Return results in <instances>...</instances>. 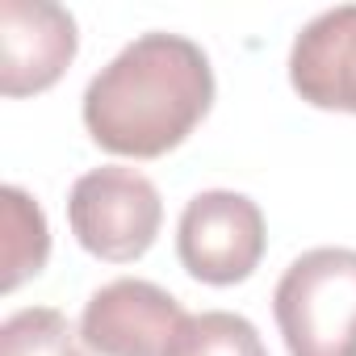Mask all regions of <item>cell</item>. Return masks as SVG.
<instances>
[{
    "mask_svg": "<svg viewBox=\"0 0 356 356\" xmlns=\"http://www.w3.org/2000/svg\"><path fill=\"white\" fill-rule=\"evenodd\" d=\"M168 356H268L256 323L231 310H202L189 314L176 331Z\"/></svg>",
    "mask_w": 356,
    "mask_h": 356,
    "instance_id": "obj_10",
    "label": "cell"
},
{
    "mask_svg": "<svg viewBox=\"0 0 356 356\" xmlns=\"http://www.w3.org/2000/svg\"><path fill=\"white\" fill-rule=\"evenodd\" d=\"M80 51L76 17L51 0H0V92L34 97L63 80Z\"/></svg>",
    "mask_w": 356,
    "mask_h": 356,
    "instance_id": "obj_6",
    "label": "cell"
},
{
    "mask_svg": "<svg viewBox=\"0 0 356 356\" xmlns=\"http://www.w3.org/2000/svg\"><path fill=\"white\" fill-rule=\"evenodd\" d=\"M268 248L264 214L248 193L206 189L176 222V256L185 273L202 285H239L248 281Z\"/></svg>",
    "mask_w": 356,
    "mask_h": 356,
    "instance_id": "obj_4",
    "label": "cell"
},
{
    "mask_svg": "<svg viewBox=\"0 0 356 356\" xmlns=\"http://www.w3.org/2000/svg\"><path fill=\"white\" fill-rule=\"evenodd\" d=\"M214 105V67L185 38L151 30L122 47L84 88V130L109 155L159 159L181 147Z\"/></svg>",
    "mask_w": 356,
    "mask_h": 356,
    "instance_id": "obj_1",
    "label": "cell"
},
{
    "mask_svg": "<svg viewBox=\"0 0 356 356\" xmlns=\"http://www.w3.org/2000/svg\"><path fill=\"white\" fill-rule=\"evenodd\" d=\"M0 214H5V281L0 285H5V293H13L22 281L38 277L47 268L51 227H47L42 206L17 185L0 189Z\"/></svg>",
    "mask_w": 356,
    "mask_h": 356,
    "instance_id": "obj_8",
    "label": "cell"
},
{
    "mask_svg": "<svg viewBox=\"0 0 356 356\" xmlns=\"http://www.w3.org/2000/svg\"><path fill=\"white\" fill-rule=\"evenodd\" d=\"M273 318L289 356H356V252H302L273 289Z\"/></svg>",
    "mask_w": 356,
    "mask_h": 356,
    "instance_id": "obj_2",
    "label": "cell"
},
{
    "mask_svg": "<svg viewBox=\"0 0 356 356\" xmlns=\"http://www.w3.org/2000/svg\"><path fill=\"white\" fill-rule=\"evenodd\" d=\"M67 222L76 243L109 264H130L151 252L163 227L159 189L143 172L105 163L84 172L67 193Z\"/></svg>",
    "mask_w": 356,
    "mask_h": 356,
    "instance_id": "obj_3",
    "label": "cell"
},
{
    "mask_svg": "<svg viewBox=\"0 0 356 356\" xmlns=\"http://www.w3.org/2000/svg\"><path fill=\"white\" fill-rule=\"evenodd\" d=\"M0 356H88V348L63 310L26 306L0 323Z\"/></svg>",
    "mask_w": 356,
    "mask_h": 356,
    "instance_id": "obj_9",
    "label": "cell"
},
{
    "mask_svg": "<svg viewBox=\"0 0 356 356\" xmlns=\"http://www.w3.org/2000/svg\"><path fill=\"white\" fill-rule=\"evenodd\" d=\"M289 84L314 109L356 113V5L318 13L289 51Z\"/></svg>",
    "mask_w": 356,
    "mask_h": 356,
    "instance_id": "obj_7",
    "label": "cell"
},
{
    "mask_svg": "<svg viewBox=\"0 0 356 356\" xmlns=\"http://www.w3.org/2000/svg\"><path fill=\"white\" fill-rule=\"evenodd\" d=\"M189 314L168 289L143 277L101 285L80 314V339L97 356H168Z\"/></svg>",
    "mask_w": 356,
    "mask_h": 356,
    "instance_id": "obj_5",
    "label": "cell"
}]
</instances>
